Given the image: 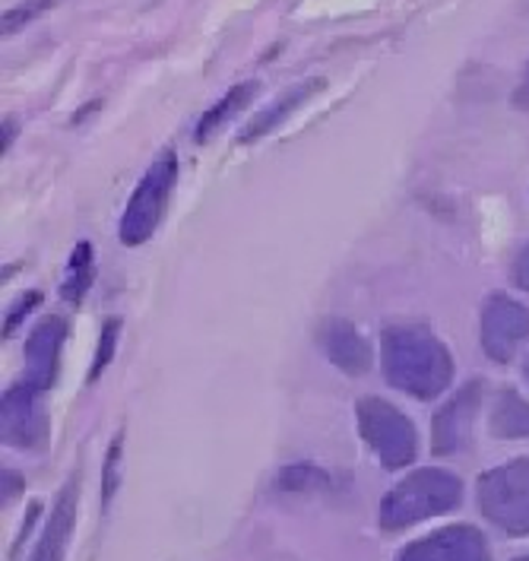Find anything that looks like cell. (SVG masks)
Here are the masks:
<instances>
[{
  "instance_id": "15",
  "label": "cell",
  "mask_w": 529,
  "mask_h": 561,
  "mask_svg": "<svg viewBox=\"0 0 529 561\" xmlns=\"http://www.w3.org/2000/svg\"><path fill=\"white\" fill-rule=\"evenodd\" d=\"M92 276H95V257H92V244L89 241H80L67 261V270H64V283H60V298L70 301V305H80L83 296L92 286Z\"/></svg>"
},
{
  "instance_id": "7",
  "label": "cell",
  "mask_w": 529,
  "mask_h": 561,
  "mask_svg": "<svg viewBox=\"0 0 529 561\" xmlns=\"http://www.w3.org/2000/svg\"><path fill=\"white\" fill-rule=\"evenodd\" d=\"M529 336V311L510 296H492L482 308V350L492 362H510Z\"/></svg>"
},
{
  "instance_id": "1",
  "label": "cell",
  "mask_w": 529,
  "mask_h": 561,
  "mask_svg": "<svg viewBox=\"0 0 529 561\" xmlns=\"http://www.w3.org/2000/svg\"><path fill=\"white\" fill-rule=\"evenodd\" d=\"M381 358L387 381L412 400H438L453 378V358L428 327H387Z\"/></svg>"
},
{
  "instance_id": "14",
  "label": "cell",
  "mask_w": 529,
  "mask_h": 561,
  "mask_svg": "<svg viewBox=\"0 0 529 561\" xmlns=\"http://www.w3.org/2000/svg\"><path fill=\"white\" fill-rule=\"evenodd\" d=\"M492 435L517 442L529 438V403L514 393V390H501L495 397V410H492Z\"/></svg>"
},
{
  "instance_id": "4",
  "label": "cell",
  "mask_w": 529,
  "mask_h": 561,
  "mask_svg": "<svg viewBox=\"0 0 529 561\" xmlns=\"http://www.w3.org/2000/svg\"><path fill=\"white\" fill-rule=\"evenodd\" d=\"M358 432L383 470H403L418 457V432L406 413L381 397L358 400Z\"/></svg>"
},
{
  "instance_id": "2",
  "label": "cell",
  "mask_w": 529,
  "mask_h": 561,
  "mask_svg": "<svg viewBox=\"0 0 529 561\" xmlns=\"http://www.w3.org/2000/svg\"><path fill=\"white\" fill-rule=\"evenodd\" d=\"M463 502V482L460 476L441 470V467H425L415 470L403 482H396L381 502V527L387 533L410 530L415 524H425L432 517H441L457 511Z\"/></svg>"
},
{
  "instance_id": "11",
  "label": "cell",
  "mask_w": 529,
  "mask_h": 561,
  "mask_svg": "<svg viewBox=\"0 0 529 561\" xmlns=\"http://www.w3.org/2000/svg\"><path fill=\"white\" fill-rule=\"evenodd\" d=\"M318 343L324 355L346 375H365L371 368V346L349 321H326L318 330Z\"/></svg>"
},
{
  "instance_id": "10",
  "label": "cell",
  "mask_w": 529,
  "mask_h": 561,
  "mask_svg": "<svg viewBox=\"0 0 529 561\" xmlns=\"http://www.w3.org/2000/svg\"><path fill=\"white\" fill-rule=\"evenodd\" d=\"M64 336H67V324L48 314L45 321H38V327L30 333L26 340V365H23V378L35 390H48V387L58 381L60 371V346H64Z\"/></svg>"
},
{
  "instance_id": "20",
  "label": "cell",
  "mask_w": 529,
  "mask_h": 561,
  "mask_svg": "<svg viewBox=\"0 0 529 561\" xmlns=\"http://www.w3.org/2000/svg\"><path fill=\"white\" fill-rule=\"evenodd\" d=\"M38 301H42V296H38V293H26V296L20 298V301H16V311H10V314H7V321H3V336H10V333L20 327V321L30 314Z\"/></svg>"
},
{
  "instance_id": "12",
  "label": "cell",
  "mask_w": 529,
  "mask_h": 561,
  "mask_svg": "<svg viewBox=\"0 0 529 561\" xmlns=\"http://www.w3.org/2000/svg\"><path fill=\"white\" fill-rule=\"evenodd\" d=\"M77 504H80V482L77 476L67 482V489L58 495L55 511L48 514L45 520V530L35 542V552L32 561H64L67 556V542H70V533H73V520H77Z\"/></svg>"
},
{
  "instance_id": "18",
  "label": "cell",
  "mask_w": 529,
  "mask_h": 561,
  "mask_svg": "<svg viewBox=\"0 0 529 561\" xmlns=\"http://www.w3.org/2000/svg\"><path fill=\"white\" fill-rule=\"evenodd\" d=\"M118 336H120V321H105L102 327V336H99V346H95V362L89 368V385L99 381V375L108 368V362L115 358V350H118Z\"/></svg>"
},
{
  "instance_id": "8",
  "label": "cell",
  "mask_w": 529,
  "mask_h": 561,
  "mask_svg": "<svg viewBox=\"0 0 529 561\" xmlns=\"http://www.w3.org/2000/svg\"><path fill=\"white\" fill-rule=\"evenodd\" d=\"M482 390L485 387L475 378L467 387H460L444 403V410H438L435 425H432V450L438 457H450V454H457V450H463L470 444L472 422H475L479 407H482Z\"/></svg>"
},
{
  "instance_id": "6",
  "label": "cell",
  "mask_w": 529,
  "mask_h": 561,
  "mask_svg": "<svg viewBox=\"0 0 529 561\" xmlns=\"http://www.w3.org/2000/svg\"><path fill=\"white\" fill-rule=\"evenodd\" d=\"M0 432L7 447L38 450L48 438V413L42 403V390H35L26 381L10 387L0 403Z\"/></svg>"
},
{
  "instance_id": "5",
  "label": "cell",
  "mask_w": 529,
  "mask_h": 561,
  "mask_svg": "<svg viewBox=\"0 0 529 561\" xmlns=\"http://www.w3.org/2000/svg\"><path fill=\"white\" fill-rule=\"evenodd\" d=\"M177 178V156L172 149H165L152 165L147 169V175L140 178V184L134 187L127 209L120 216V241L127 248H140L147 244L149 238L156 236L162 216H165V204L169 194L175 187Z\"/></svg>"
},
{
  "instance_id": "23",
  "label": "cell",
  "mask_w": 529,
  "mask_h": 561,
  "mask_svg": "<svg viewBox=\"0 0 529 561\" xmlns=\"http://www.w3.org/2000/svg\"><path fill=\"white\" fill-rule=\"evenodd\" d=\"M517 561H529V556H524V559H517Z\"/></svg>"
},
{
  "instance_id": "3",
  "label": "cell",
  "mask_w": 529,
  "mask_h": 561,
  "mask_svg": "<svg viewBox=\"0 0 529 561\" xmlns=\"http://www.w3.org/2000/svg\"><path fill=\"white\" fill-rule=\"evenodd\" d=\"M475 502L488 524L507 536H529V457L479 476Z\"/></svg>"
},
{
  "instance_id": "19",
  "label": "cell",
  "mask_w": 529,
  "mask_h": 561,
  "mask_svg": "<svg viewBox=\"0 0 529 561\" xmlns=\"http://www.w3.org/2000/svg\"><path fill=\"white\" fill-rule=\"evenodd\" d=\"M51 3H55V0H26L20 10H13V13H7V16H3V32L20 30L26 20H32L35 13H42V10H45V7H51Z\"/></svg>"
},
{
  "instance_id": "17",
  "label": "cell",
  "mask_w": 529,
  "mask_h": 561,
  "mask_svg": "<svg viewBox=\"0 0 529 561\" xmlns=\"http://www.w3.org/2000/svg\"><path fill=\"white\" fill-rule=\"evenodd\" d=\"M326 482V476L321 470H314L311 463H295L289 470H283V476L276 479V489L283 492H304V489H321Z\"/></svg>"
},
{
  "instance_id": "22",
  "label": "cell",
  "mask_w": 529,
  "mask_h": 561,
  "mask_svg": "<svg viewBox=\"0 0 529 561\" xmlns=\"http://www.w3.org/2000/svg\"><path fill=\"white\" fill-rule=\"evenodd\" d=\"M524 371H527V381H529V358H527V368H524Z\"/></svg>"
},
{
  "instance_id": "21",
  "label": "cell",
  "mask_w": 529,
  "mask_h": 561,
  "mask_svg": "<svg viewBox=\"0 0 529 561\" xmlns=\"http://www.w3.org/2000/svg\"><path fill=\"white\" fill-rule=\"evenodd\" d=\"M514 283L529 293V244L520 251V257H517V264H514Z\"/></svg>"
},
{
  "instance_id": "9",
  "label": "cell",
  "mask_w": 529,
  "mask_h": 561,
  "mask_svg": "<svg viewBox=\"0 0 529 561\" xmlns=\"http://www.w3.org/2000/svg\"><path fill=\"white\" fill-rule=\"evenodd\" d=\"M396 561H492V556L482 533L470 524H457L410 542Z\"/></svg>"
},
{
  "instance_id": "13",
  "label": "cell",
  "mask_w": 529,
  "mask_h": 561,
  "mask_svg": "<svg viewBox=\"0 0 529 561\" xmlns=\"http://www.w3.org/2000/svg\"><path fill=\"white\" fill-rule=\"evenodd\" d=\"M314 89H321V83L318 80H308V83H301V87L289 89V92H283L276 102H269V108H264L257 118L251 121L241 134H238V144H254V140H261L264 134H269V130H276L283 121L292 115L295 108L301 105V102H308V95L314 92Z\"/></svg>"
},
{
  "instance_id": "16",
  "label": "cell",
  "mask_w": 529,
  "mask_h": 561,
  "mask_svg": "<svg viewBox=\"0 0 529 561\" xmlns=\"http://www.w3.org/2000/svg\"><path fill=\"white\" fill-rule=\"evenodd\" d=\"M254 92H257V83H241V87L229 89V92H226V95H222L209 112H206L204 118H200V124H197V140H200V144L209 140V137H212L226 121L232 118L235 112H241V108L251 102V95H254Z\"/></svg>"
}]
</instances>
